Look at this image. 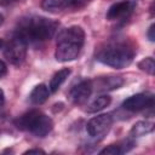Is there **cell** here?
<instances>
[{"instance_id":"5bb4252c","label":"cell","mask_w":155,"mask_h":155,"mask_svg":"<svg viewBox=\"0 0 155 155\" xmlns=\"http://www.w3.org/2000/svg\"><path fill=\"white\" fill-rule=\"evenodd\" d=\"M153 131H154V122L144 120V121H137L132 126L130 133L132 137H142V136H145Z\"/></svg>"},{"instance_id":"d6986e66","label":"cell","mask_w":155,"mask_h":155,"mask_svg":"<svg viewBox=\"0 0 155 155\" xmlns=\"http://www.w3.org/2000/svg\"><path fill=\"white\" fill-rule=\"evenodd\" d=\"M24 154H45V151L41 149H28L27 151H24Z\"/></svg>"},{"instance_id":"5b68a950","label":"cell","mask_w":155,"mask_h":155,"mask_svg":"<svg viewBox=\"0 0 155 155\" xmlns=\"http://www.w3.org/2000/svg\"><path fill=\"white\" fill-rule=\"evenodd\" d=\"M28 44L17 35H13L12 39L7 42L4 50L5 58L13 65H21L27 56Z\"/></svg>"},{"instance_id":"8fae6325","label":"cell","mask_w":155,"mask_h":155,"mask_svg":"<svg viewBox=\"0 0 155 155\" xmlns=\"http://www.w3.org/2000/svg\"><path fill=\"white\" fill-rule=\"evenodd\" d=\"M133 147H134V142H132L130 139H126V140L114 143V144H110V145L105 147L104 149H102L99 151V154L101 155H121L124 153L130 151Z\"/></svg>"},{"instance_id":"44dd1931","label":"cell","mask_w":155,"mask_h":155,"mask_svg":"<svg viewBox=\"0 0 155 155\" xmlns=\"http://www.w3.org/2000/svg\"><path fill=\"white\" fill-rule=\"evenodd\" d=\"M15 0H0V6H4V5H8L11 2H13Z\"/></svg>"},{"instance_id":"6da1fadb","label":"cell","mask_w":155,"mask_h":155,"mask_svg":"<svg viewBox=\"0 0 155 155\" xmlns=\"http://www.w3.org/2000/svg\"><path fill=\"white\" fill-rule=\"evenodd\" d=\"M57 28V21L41 16H27L18 21L15 35L23 39L27 44H36L52 39Z\"/></svg>"},{"instance_id":"9a60e30c","label":"cell","mask_w":155,"mask_h":155,"mask_svg":"<svg viewBox=\"0 0 155 155\" xmlns=\"http://www.w3.org/2000/svg\"><path fill=\"white\" fill-rule=\"evenodd\" d=\"M111 102V97L108 96V94H102L99 97H97L96 99H93L88 107H87V113H97V111H101L103 110L104 108H107Z\"/></svg>"},{"instance_id":"30bf717a","label":"cell","mask_w":155,"mask_h":155,"mask_svg":"<svg viewBox=\"0 0 155 155\" xmlns=\"http://www.w3.org/2000/svg\"><path fill=\"white\" fill-rule=\"evenodd\" d=\"M91 84H92V90H96L98 92H107L120 88L124 85V79L121 76L107 75L91 80Z\"/></svg>"},{"instance_id":"ba28073f","label":"cell","mask_w":155,"mask_h":155,"mask_svg":"<svg viewBox=\"0 0 155 155\" xmlns=\"http://www.w3.org/2000/svg\"><path fill=\"white\" fill-rule=\"evenodd\" d=\"M153 105H154V96L149 92L136 93L126 98L122 103V107L130 111H139L147 108H151Z\"/></svg>"},{"instance_id":"3957f363","label":"cell","mask_w":155,"mask_h":155,"mask_svg":"<svg viewBox=\"0 0 155 155\" xmlns=\"http://www.w3.org/2000/svg\"><path fill=\"white\" fill-rule=\"evenodd\" d=\"M134 58V48L125 41H113L99 47L96 59L108 67L122 69L128 67Z\"/></svg>"},{"instance_id":"7a4b0ae2","label":"cell","mask_w":155,"mask_h":155,"mask_svg":"<svg viewBox=\"0 0 155 155\" xmlns=\"http://www.w3.org/2000/svg\"><path fill=\"white\" fill-rule=\"evenodd\" d=\"M85 44V31L80 25L63 29L57 38L54 57L58 62H70L78 58Z\"/></svg>"},{"instance_id":"603a6c76","label":"cell","mask_w":155,"mask_h":155,"mask_svg":"<svg viewBox=\"0 0 155 155\" xmlns=\"http://www.w3.org/2000/svg\"><path fill=\"white\" fill-rule=\"evenodd\" d=\"M2 23H4V16H2L1 13H0V25H1Z\"/></svg>"},{"instance_id":"e0dca14e","label":"cell","mask_w":155,"mask_h":155,"mask_svg":"<svg viewBox=\"0 0 155 155\" xmlns=\"http://www.w3.org/2000/svg\"><path fill=\"white\" fill-rule=\"evenodd\" d=\"M6 74H7V65L2 59H0V79H2Z\"/></svg>"},{"instance_id":"277c9868","label":"cell","mask_w":155,"mask_h":155,"mask_svg":"<svg viewBox=\"0 0 155 155\" xmlns=\"http://www.w3.org/2000/svg\"><path fill=\"white\" fill-rule=\"evenodd\" d=\"M15 126L21 131H27L36 137H46L53 128L52 119L40 110L33 109L15 120Z\"/></svg>"},{"instance_id":"2e32d148","label":"cell","mask_w":155,"mask_h":155,"mask_svg":"<svg viewBox=\"0 0 155 155\" xmlns=\"http://www.w3.org/2000/svg\"><path fill=\"white\" fill-rule=\"evenodd\" d=\"M138 68L142 71H145L149 75H154L155 71V62L153 57H145L140 62H138Z\"/></svg>"},{"instance_id":"7402d4cb","label":"cell","mask_w":155,"mask_h":155,"mask_svg":"<svg viewBox=\"0 0 155 155\" xmlns=\"http://www.w3.org/2000/svg\"><path fill=\"white\" fill-rule=\"evenodd\" d=\"M5 46V42H4V40L2 39H0V48H2Z\"/></svg>"},{"instance_id":"7c38bea8","label":"cell","mask_w":155,"mask_h":155,"mask_svg":"<svg viewBox=\"0 0 155 155\" xmlns=\"http://www.w3.org/2000/svg\"><path fill=\"white\" fill-rule=\"evenodd\" d=\"M48 97H50L48 87L45 84H39L31 90V92L29 94V101L35 105H40V104L45 103L48 99Z\"/></svg>"},{"instance_id":"8992f818","label":"cell","mask_w":155,"mask_h":155,"mask_svg":"<svg viewBox=\"0 0 155 155\" xmlns=\"http://www.w3.org/2000/svg\"><path fill=\"white\" fill-rule=\"evenodd\" d=\"M113 117L110 114H101L88 120L86 125V131L88 136L93 139H102L111 128Z\"/></svg>"},{"instance_id":"ac0fdd59","label":"cell","mask_w":155,"mask_h":155,"mask_svg":"<svg viewBox=\"0 0 155 155\" xmlns=\"http://www.w3.org/2000/svg\"><path fill=\"white\" fill-rule=\"evenodd\" d=\"M155 28V25L154 24H151L150 27H149V29H148V33H147V36H148V39H149V41H151V42H154L155 41V35H154V29Z\"/></svg>"},{"instance_id":"4fadbf2b","label":"cell","mask_w":155,"mask_h":155,"mask_svg":"<svg viewBox=\"0 0 155 155\" xmlns=\"http://www.w3.org/2000/svg\"><path fill=\"white\" fill-rule=\"evenodd\" d=\"M70 73H71L70 68H63V69H59L58 71H56L52 75L51 80H50V84H48L50 92H52V93L57 92L58 88L62 86V84L68 79V76L70 75Z\"/></svg>"},{"instance_id":"52a82bcc","label":"cell","mask_w":155,"mask_h":155,"mask_svg":"<svg viewBox=\"0 0 155 155\" xmlns=\"http://www.w3.org/2000/svg\"><path fill=\"white\" fill-rule=\"evenodd\" d=\"M137 2L134 0H122L114 2L107 11V19L108 21H120L127 18L134 10Z\"/></svg>"},{"instance_id":"ffe728a7","label":"cell","mask_w":155,"mask_h":155,"mask_svg":"<svg viewBox=\"0 0 155 155\" xmlns=\"http://www.w3.org/2000/svg\"><path fill=\"white\" fill-rule=\"evenodd\" d=\"M4 103H5V93H4V91L0 88V108L4 105Z\"/></svg>"},{"instance_id":"9c48e42d","label":"cell","mask_w":155,"mask_h":155,"mask_svg":"<svg viewBox=\"0 0 155 155\" xmlns=\"http://www.w3.org/2000/svg\"><path fill=\"white\" fill-rule=\"evenodd\" d=\"M92 91L93 90H92L91 80H82L69 91L68 98L74 104H82L90 98Z\"/></svg>"}]
</instances>
